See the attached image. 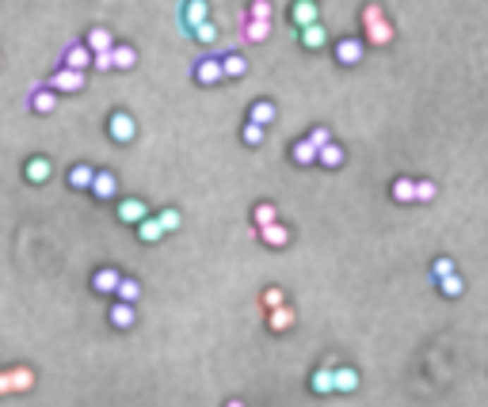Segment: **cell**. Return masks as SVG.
I'll use <instances>...</instances> for the list:
<instances>
[{
    "mask_svg": "<svg viewBox=\"0 0 488 407\" xmlns=\"http://www.w3.org/2000/svg\"><path fill=\"white\" fill-rule=\"evenodd\" d=\"M92 65V54H88V46L77 42V46H69L65 50V58H61V69H73V73H84Z\"/></svg>",
    "mask_w": 488,
    "mask_h": 407,
    "instance_id": "cell-9",
    "label": "cell"
},
{
    "mask_svg": "<svg viewBox=\"0 0 488 407\" xmlns=\"http://www.w3.org/2000/svg\"><path fill=\"white\" fill-rule=\"evenodd\" d=\"M50 175H54V164H50L46 156H31V160H27V168H23V179H27V183L42 187Z\"/></svg>",
    "mask_w": 488,
    "mask_h": 407,
    "instance_id": "cell-8",
    "label": "cell"
},
{
    "mask_svg": "<svg viewBox=\"0 0 488 407\" xmlns=\"http://www.w3.org/2000/svg\"><path fill=\"white\" fill-rule=\"evenodd\" d=\"M12 392V377H8V369H0V396Z\"/></svg>",
    "mask_w": 488,
    "mask_h": 407,
    "instance_id": "cell-43",
    "label": "cell"
},
{
    "mask_svg": "<svg viewBox=\"0 0 488 407\" xmlns=\"http://www.w3.org/2000/svg\"><path fill=\"white\" fill-rule=\"evenodd\" d=\"M92 69H99V73L115 69V61H111V54H92Z\"/></svg>",
    "mask_w": 488,
    "mask_h": 407,
    "instance_id": "cell-42",
    "label": "cell"
},
{
    "mask_svg": "<svg viewBox=\"0 0 488 407\" xmlns=\"http://www.w3.org/2000/svg\"><path fill=\"white\" fill-rule=\"evenodd\" d=\"M275 221H279V213H275V206H271V202H256V206H252V225H256V232L267 229V225H275Z\"/></svg>",
    "mask_w": 488,
    "mask_h": 407,
    "instance_id": "cell-23",
    "label": "cell"
},
{
    "mask_svg": "<svg viewBox=\"0 0 488 407\" xmlns=\"http://www.w3.org/2000/svg\"><path fill=\"white\" fill-rule=\"evenodd\" d=\"M359 388V373L351 365H332V392H355Z\"/></svg>",
    "mask_w": 488,
    "mask_h": 407,
    "instance_id": "cell-12",
    "label": "cell"
},
{
    "mask_svg": "<svg viewBox=\"0 0 488 407\" xmlns=\"http://www.w3.org/2000/svg\"><path fill=\"white\" fill-rule=\"evenodd\" d=\"M260 240H264L267 248H286V244H290V229L283 221H275V225H267V229H260Z\"/></svg>",
    "mask_w": 488,
    "mask_h": 407,
    "instance_id": "cell-17",
    "label": "cell"
},
{
    "mask_svg": "<svg viewBox=\"0 0 488 407\" xmlns=\"http://www.w3.org/2000/svg\"><path fill=\"white\" fill-rule=\"evenodd\" d=\"M294 308H290V305H283V308H275V312H267V327L271 331H290V327H294Z\"/></svg>",
    "mask_w": 488,
    "mask_h": 407,
    "instance_id": "cell-22",
    "label": "cell"
},
{
    "mask_svg": "<svg viewBox=\"0 0 488 407\" xmlns=\"http://www.w3.org/2000/svg\"><path fill=\"white\" fill-rule=\"evenodd\" d=\"M290 160H294V164H302V168H309V164H317V149L302 137V141H294V145H290Z\"/></svg>",
    "mask_w": 488,
    "mask_h": 407,
    "instance_id": "cell-24",
    "label": "cell"
},
{
    "mask_svg": "<svg viewBox=\"0 0 488 407\" xmlns=\"http://www.w3.org/2000/svg\"><path fill=\"white\" fill-rule=\"evenodd\" d=\"M260 301H264V308H267V312H275V308H283V305H286V293L279 289V286H271V289H264V297H260Z\"/></svg>",
    "mask_w": 488,
    "mask_h": 407,
    "instance_id": "cell-38",
    "label": "cell"
},
{
    "mask_svg": "<svg viewBox=\"0 0 488 407\" xmlns=\"http://www.w3.org/2000/svg\"><path fill=\"white\" fill-rule=\"evenodd\" d=\"M84 46H88V54H111V50H115V42H111V31H107V27H92L88 39H84Z\"/></svg>",
    "mask_w": 488,
    "mask_h": 407,
    "instance_id": "cell-15",
    "label": "cell"
},
{
    "mask_svg": "<svg viewBox=\"0 0 488 407\" xmlns=\"http://www.w3.org/2000/svg\"><path fill=\"white\" fill-rule=\"evenodd\" d=\"M118 282H122V274H118L115 267H99L96 274H92V289H96V293H107V297L118 289Z\"/></svg>",
    "mask_w": 488,
    "mask_h": 407,
    "instance_id": "cell-11",
    "label": "cell"
},
{
    "mask_svg": "<svg viewBox=\"0 0 488 407\" xmlns=\"http://www.w3.org/2000/svg\"><path fill=\"white\" fill-rule=\"evenodd\" d=\"M8 377H12V392H31V388H35V369L31 365L8 369Z\"/></svg>",
    "mask_w": 488,
    "mask_h": 407,
    "instance_id": "cell-21",
    "label": "cell"
},
{
    "mask_svg": "<svg viewBox=\"0 0 488 407\" xmlns=\"http://www.w3.org/2000/svg\"><path fill=\"white\" fill-rule=\"evenodd\" d=\"M244 73H248V58H244V54H221V77L237 80Z\"/></svg>",
    "mask_w": 488,
    "mask_h": 407,
    "instance_id": "cell-18",
    "label": "cell"
},
{
    "mask_svg": "<svg viewBox=\"0 0 488 407\" xmlns=\"http://www.w3.org/2000/svg\"><path fill=\"white\" fill-rule=\"evenodd\" d=\"M240 141H244V145H248V149L264 145V130H260V126H252V122H248V126L240 130Z\"/></svg>",
    "mask_w": 488,
    "mask_h": 407,
    "instance_id": "cell-41",
    "label": "cell"
},
{
    "mask_svg": "<svg viewBox=\"0 0 488 407\" xmlns=\"http://www.w3.org/2000/svg\"><path fill=\"white\" fill-rule=\"evenodd\" d=\"M328 42V31L321 23H313V27H302V46L305 50H321V46Z\"/></svg>",
    "mask_w": 488,
    "mask_h": 407,
    "instance_id": "cell-27",
    "label": "cell"
},
{
    "mask_svg": "<svg viewBox=\"0 0 488 407\" xmlns=\"http://www.w3.org/2000/svg\"><path fill=\"white\" fill-rule=\"evenodd\" d=\"M336 61L340 65H359L362 61V42L359 39H340L336 42Z\"/></svg>",
    "mask_w": 488,
    "mask_h": 407,
    "instance_id": "cell-13",
    "label": "cell"
},
{
    "mask_svg": "<svg viewBox=\"0 0 488 407\" xmlns=\"http://www.w3.org/2000/svg\"><path fill=\"white\" fill-rule=\"evenodd\" d=\"M115 213H118V221H122V225H134V229L145 221V217H153V213H149V206L142 202V198H122Z\"/></svg>",
    "mask_w": 488,
    "mask_h": 407,
    "instance_id": "cell-5",
    "label": "cell"
},
{
    "mask_svg": "<svg viewBox=\"0 0 488 407\" xmlns=\"http://www.w3.org/2000/svg\"><path fill=\"white\" fill-rule=\"evenodd\" d=\"M92 179H96V172H92L88 164H73V168H69V179H65V183H69L73 191H92Z\"/></svg>",
    "mask_w": 488,
    "mask_h": 407,
    "instance_id": "cell-19",
    "label": "cell"
},
{
    "mask_svg": "<svg viewBox=\"0 0 488 407\" xmlns=\"http://www.w3.org/2000/svg\"><path fill=\"white\" fill-rule=\"evenodd\" d=\"M111 61H115V69H134V65H138V50H134V46H115V50H111Z\"/></svg>",
    "mask_w": 488,
    "mask_h": 407,
    "instance_id": "cell-31",
    "label": "cell"
},
{
    "mask_svg": "<svg viewBox=\"0 0 488 407\" xmlns=\"http://www.w3.org/2000/svg\"><path fill=\"white\" fill-rule=\"evenodd\" d=\"M389 194H393V202H416V179L397 175V179H393V187H389Z\"/></svg>",
    "mask_w": 488,
    "mask_h": 407,
    "instance_id": "cell-20",
    "label": "cell"
},
{
    "mask_svg": "<svg viewBox=\"0 0 488 407\" xmlns=\"http://www.w3.org/2000/svg\"><path fill=\"white\" fill-rule=\"evenodd\" d=\"M191 77L202 84V88H214V84H221V54H210V58H199L191 69Z\"/></svg>",
    "mask_w": 488,
    "mask_h": 407,
    "instance_id": "cell-3",
    "label": "cell"
},
{
    "mask_svg": "<svg viewBox=\"0 0 488 407\" xmlns=\"http://www.w3.org/2000/svg\"><path fill=\"white\" fill-rule=\"evenodd\" d=\"M309 384H313L317 396H332V365H321L313 369V377H309Z\"/></svg>",
    "mask_w": 488,
    "mask_h": 407,
    "instance_id": "cell-25",
    "label": "cell"
},
{
    "mask_svg": "<svg viewBox=\"0 0 488 407\" xmlns=\"http://www.w3.org/2000/svg\"><path fill=\"white\" fill-rule=\"evenodd\" d=\"M225 407H244V403H240V400H229V403H225Z\"/></svg>",
    "mask_w": 488,
    "mask_h": 407,
    "instance_id": "cell-44",
    "label": "cell"
},
{
    "mask_svg": "<svg viewBox=\"0 0 488 407\" xmlns=\"http://www.w3.org/2000/svg\"><path fill=\"white\" fill-rule=\"evenodd\" d=\"M362 27H366V42H374V46H389L393 42V27H389L386 12H382L378 4H366Z\"/></svg>",
    "mask_w": 488,
    "mask_h": 407,
    "instance_id": "cell-1",
    "label": "cell"
},
{
    "mask_svg": "<svg viewBox=\"0 0 488 407\" xmlns=\"http://www.w3.org/2000/svg\"><path fill=\"white\" fill-rule=\"evenodd\" d=\"M46 88L58 96V92H80L84 88V73H73V69H58L46 77Z\"/></svg>",
    "mask_w": 488,
    "mask_h": 407,
    "instance_id": "cell-4",
    "label": "cell"
},
{
    "mask_svg": "<svg viewBox=\"0 0 488 407\" xmlns=\"http://www.w3.org/2000/svg\"><path fill=\"white\" fill-rule=\"evenodd\" d=\"M138 297H142V286H138V278H122L118 289H115V301H122V305H134Z\"/></svg>",
    "mask_w": 488,
    "mask_h": 407,
    "instance_id": "cell-29",
    "label": "cell"
},
{
    "mask_svg": "<svg viewBox=\"0 0 488 407\" xmlns=\"http://www.w3.org/2000/svg\"><path fill=\"white\" fill-rule=\"evenodd\" d=\"M305 141L317 149V153H321V149L328 145V141H332V134H328V126H313V130H309V137H305Z\"/></svg>",
    "mask_w": 488,
    "mask_h": 407,
    "instance_id": "cell-40",
    "label": "cell"
},
{
    "mask_svg": "<svg viewBox=\"0 0 488 407\" xmlns=\"http://www.w3.org/2000/svg\"><path fill=\"white\" fill-rule=\"evenodd\" d=\"M54 107H58V96H54L50 88H39V92H31V111H39V115H50Z\"/></svg>",
    "mask_w": 488,
    "mask_h": 407,
    "instance_id": "cell-26",
    "label": "cell"
},
{
    "mask_svg": "<svg viewBox=\"0 0 488 407\" xmlns=\"http://www.w3.org/2000/svg\"><path fill=\"white\" fill-rule=\"evenodd\" d=\"M439 187L431 183V179H416V202H435Z\"/></svg>",
    "mask_w": 488,
    "mask_h": 407,
    "instance_id": "cell-39",
    "label": "cell"
},
{
    "mask_svg": "<svg viewBox=\"0 0 488 407\" xmlns=\"http://www.w3.org/2000/svg\"><path fill=\"white\" fill-rule=\"evenodd\" d=\"M191 39H195V42H202V46H214V42H218V27L206 20L202 27H195V31H191Z\"/></svg>",
    "mask_w": 488,
    "mask_h": 407,
    "instance_id": "cell-36",
    "label": "cell"
},
{
    "mask_svg": "<svg viewBox=\"0 0 488 407\" xmlns=\"http://www.w3.org/2000/svg\"><path fill=\"white\" fill-rule=\"evenodd\" d=\"M153 221L161 225V232L168 236V232H176V229L183 225V213H180V210H157V213H153Z\"/></svg>",
    "mask_w": 488,
    "mask_h": 407,
    "instance_id": "cell-28",
    "label": "cell"
},
{
    "mask_svg": "<svg viewBox=\"0 0 488 407\" xmlns=\"http://www.w3.org/2000/svg\"><path fill=\"white\" fill-rule=\"evenodd\" d=\"M107 137L118 141V145H130V141L138 137V118L130 115V111H115V115L107 118Z\"/></svg>",
    "mask_w": 488,
    "mask_h": 407,
    "instance_id": "cell-2",
    "label": "cell"
},
{
    "mask_svg": "<svg viewBox=\"0 0 488 407\" xmlns=\"http://www.w3.org/2000/svg\"><path fill=\"white\" fill-rule=\"evenodd\" d=\"M206 20H210V4H206V0H187L183 4V31L191 35L195 27H202Z\"/></svg>",
    "mask_w": 488,
    "mask_h": 407,
    "instance_id": "cell-7",
    "label": "cell"
},
{
    "mask_svg": "<svg viewBox=\"0 0 488 407\" xmlns=\"http://www.w3.org/2000/svg\"><path fill=\"white\" fill-rule=\"evenodd\" d=\"M138 240H145V244H161L164 240V232H161V225L153 221V217H145L142 225H138Z\"/></svg>",
    "mask_w": 488,
    "mask_h": 407,
    "instance_id": "cell-32",
    "label": "cell"
},
{
    "mask_svg": "<svg viewBox=\"0 0 488 407\" xmlns=\"http://www.w3.org/2000/svg\"><path fill=\"white\" fill-rule=\"evenodd\" d=\"M107 320H111V324H115L118 331H126V327L138 324V312H134V305H122V301H115V305H111V312H107Z\"/></svg>",
    "mask_w": 488,
    "mask_h": 407,
    "instance_id": "cell-16",
    "label": "cell"
},
{
    "mask_svg": "<svg viewBox=\"0 0 488 407\" xmlns=\"http://www.w3.org/2000/svg\"><path fill=\"white\" fill-rule=\"evenodd\" d=\"M248 20L271 23V0H252V4H248Z\"/></svg>",
    "mask_w": 488,
    "mask_h": 407,
    "instance_id": "cell-35",
    "label": "cell"
},
{
    "mask_svg": "<svg viewBox=\"0 0 488 407\" xmlns=\"http://www.w3.org/2000/svg\"><path fill=\"white\" fill-rule=\"evenodd\" d=\"M317 164H321V168H340L343 164V149L336 145V141H328L321 153H317Z\"/></svg>",
    "mask_w": 488,
    "mask_h": 407,
    "instance_id": "cell-30",
    "label": "cell"
},
{
    "mask_svg": "<svg viewBox=\"0 0 488 407\" xmlns=\"http://www.w3.org/2000/svg\"><path fill=\"white\" fill-rule=\"evenodd\" d=\"M248 122H252V126H260V130H267L271 122H275V103H271V99H256V103H252V111H248Z\"/></svg>",
    "mask_w": 488,
    "mask_h": 407,
    "instance_id": "cell-14",
    "label": "cell"
},
{
    "mask_svg": "<svg viewBox=\"0 0 488 407\" xmlns=\"http://www.w3.org/2000/svg\"><path fill=\"white\" fill-rule=\"evenodd\" d=\"M450 274H458V270H454V259L439 255V259L431 263V278H435V282H443V278H450Z\"/></svg>",
    "mask_w": 488,
    "mask_h": 407,
    "instance_id": "cell-37",
    "label": "cell"
},
{
    "mask_svg": "<svg viewBox=\"0 0 488 407\" xmlns=\"http://www.w3.org/2000/svg\"><path fill=\"white\" fill-rule=\"evenodd\" d=\"M290 20H294L298 31L313 27V23H321V8H317L313 0H298V4H290Z\"/></svg>",
    "mask_w": 488,
    "mask_h": 407,
    "instance_id": "cell-6",
    "label": "cell"
},
{
    "mask_svg": "<svg viewBox=\"0 0 488 407\" xmlns=\"http://www.w3.org/2000/svg\"><path fill=\"white\" fill-rule=\"evenodd\" d=\"M439 289H443V297H462V293H465L462 274H450V278H443V282H439Z\"/></svg>",
    "mask_w": 488,
    "mask_h": 407,
    "instance_id": "cell-34",
    "label": "cell"
},
{
    "mask_svg": "<svg viewBox=\"0 0 488 407\" xmlns=\"http://www.w3.org/2000/svg\"><path fill=\"white\" fill-rule=\"evenodd\" d=\"M267 35H271V23H256V20L244 23V42H264Z\"/></svg>",
    "mask_w": 488,
    "mask_h": 407,
    "instance_id": "cell-33",
    "label": "cell"
},
{
    "mask_svg": "<svg viewBox=\"0 0 488 407\" xmlns=\"http://www.w3.org/2000/svg\"><path fill=\"white\" fill-rule=\"evenodd\" d=\"M92 194H96L99 202L115 198L118 194V175L115 172H96V179H92Z\"/></svg>",
    "mask_w": 488,
    "mask_h": 407,
    "instance_id": "cell-10",
    "label": "cell"
}]
</instances>
